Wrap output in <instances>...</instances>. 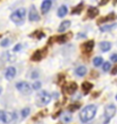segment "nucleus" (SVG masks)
Listing matches in <instances>:
<instances>
[{"label": "nucleus", "instance_id": "obj_1", "mask_svg": "<svg viewBox=\"0 0 117 124\" xmlns=\"http://www.w3.org/2000/svg\"><path fill=\"white\" fill-rule=\"evenodd\" d=\"M96 106L94 104H89V106L85 107L80 113V120L83 123H86L88 121H90L94 118V116L96 114Z\"/></svg>", "mask_w": 117, "mask_h": 124}, {"label": "nucleus", "instance_id": "obj_2", "mask_svg": "<svg viewBox=\"0 0 117 124\" xmlns=\"http://www.w3.org/2000/svg\"><path fill=\"white\" fill-rule=\"evenodd\" d=\"M25 17H26V9L25 8H19L10 15V20L13 21L15 24L22 25L25 21Z\"/></svg>", "mask_w": 117, "mask_h": 124}, {"label": "nucleus", "instance_id": "obj_3", "mask_svg": "<svg viewBox=\"0 0 117 124\" xmlns=\"http://www.w3.org/2000/svg\"><path fill=\"white\" fill-rule=\"evenodd\" d=\"M51 94L46 91V90H42V91H40V93L37 94L36 96V104L38 107H44V106H47L50 101H51Z\"/></svg>", "mask_w": 117, "mask_h": 124}, {"label": "nucleus", "instance_id": "obj_4", "mask_svg": "<svg viewBox=\"0 0 117 124\" xmlns=\"http://www.w3.org/2000/svg\"><path fill=\"white\" fill-rule=\"evenodd\" d=\"M116 114V107L114 104H109L105 108V121L104 124H108L110 120L114 117Z\"/></svg>", "mask_w": 117, "mask_h": 124}, {"label": "nucleus", "instance_id": "obj_5", "mask_svg": "<svg viewBox=\"0 0 117 124\" xmlns=\"http://www.w3.org/2000/svg\"><path fill=\"white\" fill-rule=\"evenodd\" d=\"M16 118H17V116H16V113H14V112L0 111V122L7 124L9 122H13Z\"/></svg>", "mask_w": 117, "mask_h": 124}, {"label": "nucleus", "instance_id": "obj_6", "mask_svg": "<svg viewBox=\"0 0 117 124\" xmlns=\"http://www.w3.org/2000/svg\"><path fill=\"white\" fill-rule=\"evenodd\" d=\"M72 35H73L72 32H69L68 35L67 34H61V35H59V36H53L49 39V44H52L53 40H55L56 42H58V44H64L65 41H67L69 38L72 37Z\"/></svg>", "mask_w": 117, "mask_h": 124}, {"label": "nucleus", "instance_id": "obj_7", "mask_svg": "<svg viewBox=\"0 0 117 124\" xmlns=\"http://www.w3.org/2000/svg\"><path fill=\"white\" fill-rule=\"evenodd\" d=\"M16 88L23 94H30L31 93V87L28 83L26 82H19L16 84Z\"/></svg>", "mask_w": 117, "mask_h": 124}, {"label": "nucleus", "instance_id": "obj_8", "mask_svg": "<svg viewBox=\"0 0 117 124\" xmlns=\"http://www.w3.org/2000/svg\"><path fill=\"white\" fill-rule=\"evenodd\" d=\"M46 54H47V49L46 48L44 49V51H42V50H36V51L32 54V56H31V60L32 61H41L42 58L46 56Z\"/></svg>", "mask_w": 117, "mask_h": 124}, {"label": "nucleus", "instance_id": "obj_9", "mask_svg": "<svg viewBox=\"0 0 117 124\" xmlns=\"http://www.w3.org/2000/svg\"><path fill=\"white\" fill-rule=\"evenodd\" d=\"M77 89H78V85L75 82H69L63 87L64 92L67 93V94H73V93H75L77 91Z\"/></svg>", "mask_w": 117, "mask_h": 124}, {"label": "nucleus", "instance_id": "obj_10", "mask_svg": "<svg viewBox=\"0 0 117 124\" xmlns=\"http://www.w3.org/2000/svg\"><path fill=\"white\" fill-rule=\"evenodd\" d=\"M40 15H38L37 10L35 8V6H31L30 11H29V21L30 22H37L40 21Z\"/></svg>", "mask_w": 117, "mask_h": 124}, {"label": "nucleus", "instance_id": "obj_11", "mask_svg": "<svg viewBox=\"0 0 117 124\" xmlns=\"http://www.w3.org/2000/svg\"><path fill=\"white\" fill-rule=\"evenodd\" d=\"M93 46H94V40H88L81 45V49L85 53H90L92 51Z\"/></svg>", "mask_w": 117, "mask_h": 124}, {"label": "nucleus", "instance_id": "obj_12", "mask_svg": "<svg viewBox=\"0 0 117 124\" xmlns=\"http://www.w3.org/2000/svg\"><path fill=\"white\" fill-rule=\"evenodd\" d=\"M116 19V15L114 13H111L109 14L108 16H105L103 18H100L99 20L96 21L97 24H103V23H106V22H110V21H113Z\"/></svg>", "mask_w": 117, "mask_h": 124}, {"label": "nucleus", "instance_id": "obj_13", "mask_svg": "<svg viewBox=\"0 0 117 124\" xmlns=\"http://www.w3.org/2000/svg\"><path fill=\"white\" fill-rule=\"evenodd\" d=\"M16 73H17V71H16V68L13 67V66H9V67H7L6 68V70H5V79L6 80H13L14 78L16 77Z\"/></svg>", "mask_w": 117, "mask_h": 124}, {"label": "nucleus", "instance_id": "obj_14", "mask_svg": "<svg viewBox=\"0 0 117 124\" xmlns=\"http://www.w3.org/2000/svg\"><path fill=\"white\" fill-rule=\"evenodd\" d=\"M52 6V0H44L42 3V14H47L50 10Z\"/></svg>", "mask_w": 117, "mask_h": 124}, {"label": "nucleus", "instance_id": "obj_15", "mask_svg": "<svg viewBox=\"0 0 117 124\" xmlns=\"http://www.w3.org/2000/svg\"><path fill=\"white\" fill-rule=\"evenodd\" d=\"M99 14H100V11H99V9H97L96 7H91L90 6L88 8V10H87V17L89 19H93L94 17H96Z\"/></svg>", "mask_w": 117, "mask_h": 124}, {"label": "nucleus", "instance_id": "obj_16", "mask_svg": "<svg viewBox=\"0 0 117 124\" xmlns=\"http://www.w3.org/2000/svg\"><path fill=\"white\" fill-rule=\"evenodd\" d=\"M82 90H83L84 92V94H88L89 91L92 89L93 87V85L91 83H89V82H84V83H82Z\"/></svg>", "mask_w": 117, "mask_h": 124}, {"label": "nucleus", "instance_id": "obj_17", "mask_svg": "<svg viewBox=\"0 0 117 124\" xmlns=\"http://www.w3.org/2000/svg\"><path fill=\"white\" fill-rule=\"evenodd\" d=\"M71 26V22L69 21H63L58 27V32H64L67 30V28Z\"/></svg>", "mask_w": 117, "mask_h": 124}, {"label": "nucleus", "instance_id": "obj_18", "mask_svg": "<svg viewBox=\"0 0 117 124\" xmlns=\"http://www.w3.org/2000/svg\"><path fill=\"white\" fill-rule=\"evenodd\" d=\"M100 49L102 50L103 52H108L109 50L111 49V44L109 41H102L100 44Z\"/></svg>", "mask_w": 117, "mask_h": 124}, {"label": "nucleus", "instance_id": "obj_19", "mask_svg": "<svg viewBox=\"0 0 117 124\" xmlns=\"http://www.w3.org/2000/svg\"><path fill=\"white\" fill-rule=\"evenodd\" d=\"M67 14V7L65 5H61L59 8H58V11H57V15L59 18H63L64 16Z\"/></svg>", "mask_w": 117, "mask_h": 124}, {"label": "nucleus", "instance_id": "obj_20", "mask_svg": "<svg viewBox=\"0 0 117 124\" xmlns=\"http://www.w3.org/2000/svg\"><path fill=\"white\" fill-rule=\"evenodd\" d=\"M83 7H84V3L83 2L79 3V4H78L75 8L72 10V15H79V14H81V11L83 10Z\"/></svg>", "mask_w": 117, "mask_h": 124}, {"label": "nucleus", "instance_id": "obj_21", "mask_svg": "<svg viewBox=\"0 0 117 124\" xmlns=\"http://www.w3.org/2000/svg\"><path fill=\"white\" fill-rule=\"evenodd\" d=\"M86 72H87V68L85 66H79L76 69V73L79 77H84L85 75H86Z\"/></svg>", "mask_w": 117, "mask_h": 124}, {"label": "nucleus", "instance_id": "obj_22", "mask_svg": "<svg viewBox=\"0 0 117 124\" xmlns=\"http://www.w3.org/2000/svg\"><path fill=\"white\" fill-rule=\"evenodd\" d=\"M116 27V24H111V25H103L100 27V30L102 32H105V31H109V30H112L113 28Z\"/></svg>", "mask_w": 117, "mask_h": 124}, {"label": "nucleus", "instance_id": "obj_23", "mask_svg": "<svg viewBox=\"0 0 117 124\" xmlns=\"http://www.w3.org/2000/svg\"><path fill=\"white\" fill-rule=\"evenodd\" d=\"M104 63V60L102 57H95L94 59H93V64H94V66L99 67V66H102Z\"/></svg>", "mask_w": 117, "mask_h": 124}, {"label": "nucleus", "instance_id": "obj_24", "mask_svg": "<svg viewBox=\"0 0 117 124\" xmlns=\"http://www.w3.org/2000/svg\"><path fill=\"white\" fill-rule=\"evenodd\" d=\"M3 57H5L7 61H10V62L16 61V57L13 55V54H10L9 52H6V53L3 54Z\"/></svg>", "mask_w": 117, "mask_h": 124}, {"label": "nucleus", "instance_id": "obj_25", "mask_svg": "<svg viewBox=\"0 0 117 124\" xmlns=\"http://www.w3.org/2000/svg\"><path fill=\"white\" fill-rule=\"evenodd\" d=\"M34 34H31V37H33V36H35L37 39H41V38L42 37H45V33L44 32H42V31H35V32H33Z\"/></svg>", "mask_w": 117, "mask_h": 124}, {"label": "nucleus", "instance_id": "obj_26", "mask_svg": "<svg viewBox=\"0 0 117 124\" xmlns=\"http://www.w3.org/2000/svg\"><path fill=\"white\" fill-rule=\"evenodd\" d=\"M29 114H30V108H25L24 110H22V112H21L22 118H26V117H28Z\"/></svg>", "mask_w": 117, "mask_h": 124}, {"label": "nucleus", "instance_id": "obj_27", "mask_svg": "<svg viewBox=\"0 0 117 124\" xmlns=\"http://www.w3.org/2000/svg\"><path fill=\"white\" fill-rule=\"evenodd\" d=\"M111 68V64H110V62H104L103 63V70L105 71V72H107V71H109V69Z\"/></svg>", "mask_w": 117, "mask_h": 124}, {"label": "nucleus", "instance_id": "obj_28", "mask_svg": "<svg viewBox=\"0 0 117 124\" xmlns=\"http://www.w3.org/2000/svg\"><path fill=\"white\" fill-rule=\"evenodd\" d=\"M1 46H3V48H6V46H8L10 45V39H8V38H4L2 41H1Z\"/></svg>", "mask_w": 117, "mask_h": 124}, {"label": "nucleus", "instance_id": "obj_29", "mask_svg": "<svg viewBox=\"0 0 117 124\" xmlns=\"http://www.w3.org/2000/svg\"><path fill=\"white\" fill-rule=\"evenodd\" d=\"M42 87V83L40 82V81H36V82H34L32 84V88L34 89V90H40Z\"/></svg>", "mask_w": 117, "mask_h": 124}, {"label": "nucleus", "instance_id": "obj_30", "mask_svg": "<svg viewBox=\"0 0 117 124\" xmlns=\"http://www.w3.org/2000/svg\"><path fill=\"white\" fill-rule=\"evenodd\" d=\"M81 106H80V103H75V104H71V106L68 107V110L71 111V112H74V111H76L78 110Z\"/></svg>", "mask_w": 117, "mask_h": 124}, {"label": "nucleus", "instance_id": "obj_31", "mask_svg": "<svg viewBox=\"0 0 117 124\" xmlns=\"http://www.w3.org/2000/svg\"><path fill=\"white\" fill-rule=\"evenodd\" d=\"M21 49H22V45H21V44H18V45L15 46L14 52H19V51H21Z\"/></svg>", "mask_w": 117, "mask_h": 124}, {"label": "nucleus", "instance_id": "obj_32", "mask_svg": "<svg viewBox=\"0 0 117 124\" xmlns=\"http://www.w3.org/2000/svg\"><path fill=\"white\" fill-rule=\"evenodd\" d=\"M63 120H64V122H69V121L72 120V117H71L69 115H64Z\"/></svg>", "mask_w": 117, "mask_h": 124}, {"label": "nucleus", "instance_id": "obj_33", "mask_svg": "<svg viewBox=\"0 0 117 124\" xmlns=\"http://www.w3.org/2000/svg\"><path fill=\"white\" fill-rule=\"evenodd\" d=\"M111 61L112 62H117V54H113L111 56Z\"/></svg>", "mask_w": 117, "mask_h": 124}, {"label": "nucleus", "instance_id": "obj_34", "mask_svg": "<svg viewBox=\"0 0 117 124\" xmlns=\"http://www.w3.org/2000/svg\"><path fill=\"white\" fill-rule=\"evenodd\" d=\"M111 73H112L113 76H115L116 73H117V65H116V66H114V68L111 70Z\"/></svg>", "mask_w": 117, "mask_h": 124}, {"label": "nucleus", "instance_id": "obj_35", "mask_svg": "<svg viewBox=\"0 0 117 124\" xmlns=\"http://www.w3.org/2000/svg\"><path fill=\"white\" fill-rule=\"evenodd\" d=\"M37 77H38L37 72H32V75H31V78H32V79H36Z\"/></svg>", "mask_w": 117, "mask_h": 124}, {"label": "nucleus", "instance_id": "obj_36", "mask_svg": "<svg viewBox=\"0 0 117 124\" xmlns=\"http://www.w3.org/2000/svg\"><path fill=\"white\" fill-rule=\"evenodd\" d=\"M108 2H109V0H102V1L100 2V5H105V4H106V3H108Z\"/></svg>", "mask_w": 117, "mask_h": 124}, {"label": "nucleus", "instance_id": "obj_37", "mask_svg": "<svg viewBox=\"0 0 117 124\" xmlns=\"http://www.w3.org/2000/svg\"><path fill=\"white\" fill-rule=\"evenodd\" d=\"M117 2V0H114V3H116Z\"/></svg>", "mask_w": 117, "mask_h": 124}, {"label": "nucleus", "instance_id": "obj_38", "mask_svg": "<svg viewBox=\"0 0 117 124\" xmlns=\"http://www.w3.org/2000/svg\"><path fill=\"white\" fill-rule=\"evenodd\" d=\"M0 93H1V89H0Z\"/></svg>", "mask_w": 117, "mask_h": 124}, {"label": "nucleus", "instance_id": "obj_39", "mask_svg": "<svg viewBox=\"0 0 117 124\" xmlns=\"http://www.w3.org/2000/svg\"><path fill=\"white\" fill-rule=\"evenodd\" d=\"M116 100H117V95H116Z\"/></svg>", "mask_w": 117, "mask_h": 124}]
</instances>
